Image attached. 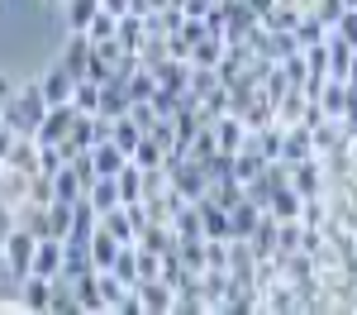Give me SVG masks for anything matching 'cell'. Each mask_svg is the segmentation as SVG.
<instances>
[{"mask_svg": "<svg viewBox=\"0 0 357 315\" xmlns=\"http://www.w3.org/2000/svg\"><path fill=\"white\" fill-rule=\"evenodd\" d=\"M43 115H48V101H43V86H38V77L24 86H15V96H10V105L0 110V119L15 129V134H38V124H43Z\"/></svg>", "mask_w": 357, "mask_h": 315, "instance_id": "1", "label": "cell"}, {"mask_svg": "<svg viewBox=\"0 0 357 315\" xmlns=\"http://www.w3.org/2000/svg\"><path fill=\"white\" fill-rule=\"evenodd\" d=\"M33 249H38V234H29V229H20V225L5 234V244H0V263L10 268L15 282L33 272Z\"/></svg>", "mask_w": 357, "mask_h": 315, "instance_id": "2", "label": "cell"}, {"mask_svg": "<svg viewBox=\"0 0 357 315\" xmlns=\"http://www.w3.org/2000/svg\"><path fill=\"white\" fill-rule=\"evenodd\" d=\"M91 53H96L91 34H67V43H62V53H57V67H62L72 82H82L86 72H91Z\"/></svg>", "mask_w": 357, "mask_h": 315, "instance_id": "3", "label": "cell"}, {"mask_svg": "<svg viewBox=\"0 0 357 315\" xmlns=\"http://www.w3.org/2000/svg\"><path fill=\"white\" fill-rule=\"evenodd\" d=\"M77 105L72 101H62V105H48V115H43V124H38V134L33 139L38 143H62L67 134H72V124H77Z\"/></svg>", "mask_w": 357, "mask_h": 315, "instance_id": "4", "label": "cell"}, {"mask_svg": "<svg viewBox=\"0 0 357 315\" xmlns=\"http://www.w3.org/2000/svg\"><path fill=\"white\" fill-rule=\"evenodd\" d=\"M138 301H143V315H167L176 311V286L162 277H148V282H138Z\"/></svg>", "mask_w": 357, "mask_h": 315, "instance_id": "5", "label": "cell"}, {"mask_svg": "<svg viewBox=\"0 0 357 315\" xmlns=\"http://www.w3.org/2000/svg\"><path fill=\"white\" fill-rule=\"evenodd\" d=\"M276 239H281V220H276L272 210H262V215H257V225H252V234H248L252 258H272L276 254Z\"/></svg>", "mask_w": 357, "mask_h": 315, "instance_id": "6", "label": "cell"}, {"mask_svg": "<svg viewBox=\"0 0 357 315\" xmlns=\"http://www.w3.org/2000/svg\"><path fill=\"white\" fill-rule=\"evenodd\" d=\"M48 315H82V301H77V277L57 272L53 286H48Z\"/></svg>", "mask_w": 357, "mask_h": 315, "instance_id": "7", "label": "cell"}, {"mask_svg": "<svg viewBox=\"0 0 357 315\" xmlns=\"http://www.w3.org/2000/svg\"><path fill=\"white\" fill-rule=\"evenodd\" d=\"M281 158L286 163H301V158H314V134H310V124H286L281 129Z\"/></svg>", "mask_w": 357, "mask_h": 315, "instance_id": "8", "label": "cell"}, {"mask_svg": "<svg viewBox=\"0 0 357 315\" xmlns=\"http://www.w3.org/2000/svg\"><path fill=\"white\" fill-rule=\"evenodd\" d=\"M210 129H215V143H220L224 153H238L248 143V124H243V115H234V110H224Z\"/></svg>", "mask_w": 357, "mask_h": 315, "instance_id": "9", "label": "cell"}, {"mask_svg": "<svg viewBox=\"0 0 357 315\" xmlns=\"http://www.w3.org/2000/svg\"><path fill=\"white\" fill-rule=\"evenodd\" d=\"M129 105H134V101H129V82H100V115H105V119H119V115H129Z\"/></svg>", "mask_w": 357, "mask_h": 315, "instance_id": "10", "label": "cell"}, {"mask_svg": "<svg viewBox=\"0 0 357 315\" xmlns=\"http://www.w3.org/2000/svg\"><path fill=\"white\" fill-rule=\"evenodd\" d=\"M143 38H148V24H143V15H119V24H114V43L124 48V53H138L143 48Z\"/></svg>", "mask_w": 357, "mask_h": 315, "instance_id": "11", "label": "cell"}, {"mask_svg": "<svg viewBox=\"0 0 357 315\" xmlns=\"http://www.w3.org/2000/svg\"><path fill=\"white\" fill-rule=\"evenodd\" d=\"M224 48H229L224 34H200V38L191 43V67H220Z\"/></svg>", "mask_w": 357, "mask_h": 315, "instance_id": "12", "label": "cell"}, {"mask_svg": "<svg viewBox=\"0 0 357 315\" xmlns=\"http://www.w3.org/2000/svg\"><path fill=\"white\" fill-rule=\"evenodd\" d=\"M5 163H10L15 172H24V177H33V172H38V139H29V134H20V139L10 143Z\"/></svg>", "mask_w": 357, "mask_h": 315, "instance_id": "13", "label": "cell"}, {"mask_svg": "<svg viewBox=\"0 0 357 315\" xmlns=\"http://www.w3.org/2000/svg\"><path fill=\"white\" fill-rule=\"evenodd\" d=\"M48 286H53V277H38V272L20 277V306L24 311H48Z\"/></svg>", "mask_w": 357, "mask_h": 315, "instance_id": "14", "label": "cell"}, {"mask_svg": "<svg viewBox=\"0 0 357 315\" xmlns=\"http://www.w3.org/2000/svg\"><path fill=\"white\" fill-rule=\"evenodd\" d=\"M257 215H262V205H252V200H234L229 205V239H248L252 225H257Z\"/></svg>", "mask_w": 357, "mask_h": 315, "instance_id": "15", "label": "cell"}, {"mask_svg": "<svg viewBox=\"0 0 357 315\" xmlns=\"http://www.w3.org/2000/svg\"><path fill=\"white\" fill-rule=\"evenodd\" d=\"M91 163H96V172H100V177H114V172L129 163V153H124L114 139H100L96 148H91Z\"/></svg>", "mask_w": 357, "mask_h": 315, "instance_id": "16", "label": "cell"}, {"mask_svg": "<svg viewBox=\"0 0 357 315\" xmlns=\"http://www.w3.org/2000/svg\"><path fill=\"white\" fill-rule=\"evenodd\" d=\"M38 86H43V101H48V105H62V101H72V86H77V82H72V77L53 62V67L38 77Z\"/></svg>", "mask_w": 357, "mask_h": 315, "instance_id": "17", "label": "cell"}, {"mask_svg": "<svg viewBox=\"0 0 357 315\" xmlns=\"http://www.w3.org/2000/svg\"><path fill=\"white\" fill-rule=\"evenodd\" d=\"M24 196H29V177H24V172H15L10 163H0V205L15 210Z\"/></svg>", "mask_w": 357, "mask_h": 315, "instance_id": "18", "label": "cell"}, {"mask_svg": "<svg viewBox=\"0 0 357 315\" xmlns=\"http://www.w3.org/2000/svg\"><path fill=\"white\" fill-rule=\"evenodd\" d=\"M33 272H38V277H57V272H62V239H38V249H33Z\"/></svg>", "mask_w": 357, "mask_h": 315, "instance_id": "19", "label": "cell"}, {"mask_svg": "<svg viewBox=\"0 0 357 315\" xmlns=\"http://www.w3.org/2000/svg\"><path fill=\"white\" fill-rule=\"evenodd\" d=\"M100 229H110L119 244H138V229H134V215H129V205H114L100 215Z\"/></svg>", "mask_w": 357, "mask_h": 315, "instance_id": "20", "label": "cell"}, {"mask_svg": "<svg viewBox=\"0 0 357 315\" xmlns=\"http://www.w3.org/2000/svg\"><path fill=\"white\" fill-rule=\"evenodd\" d=\"M100 0H62V20H67V34H86V24L96 20Z\"/></svg>", "mask_w": 357, "mask_h": 315, "instance_id": "21", "label": "cell"}, {"mask_svg": "<svg viewBox=\"0 0 357 315\" xmlns=\"http://www.w3.org/2000/svg\"><path fill=\"white\" fill-rule=\"evenodd\" d=\"M86 200L96 205V215H105V210H114V205H124V200H119V186H114V177H96V182L86 186Z\"/></svg>", "mask_w": 357, "mask_h": 315, "instance_id": "22", "label": "cell"}, {"mask_svg": "<svg viewBox=\"0 0 357 315\" xmlns=\"http://www.w3.org/2000/svg\"><path fill=\"white\" fill-rule=\"evenodd\" d=\"M114 186H119V200H124V205L143 200V168H138V163H124V168L114 172Z\"/></svg>", "mask_w": 357, "mask_h": 315, "instance_id": "23", "label": "cell"}, {"mask_svg": "<svg viewBox=\"0 0 357 315\" xmlns=\"http://www.w3.org/2000/svg\"><path fill=\"white\" fill-rule=\"evenodd\" d=\"M77 301H82V315H105V296H100V282H96V272H86L77 277Z\"/></svg>", "mask_w": 357, "mask_h": 315, "instance_id": "24", "label": "cell"}, {"mask_svg": "<svg viewBox=\"0 0 357 315\" xmlns=\"http://www.w3.org/2000/svg\"><path fill=\"white\" fill-rule=\"evenodd\" d=\"M53 196L57 200H82L86 196V186H82V177H77L72 163H62V168L53 172Z\"/></svg>", "mask_w": 357, "mask_h": 315, "instance_id": "25", "label": "cell"}, {"mask_svg": "<svg viewBox=\"0 0 357 315\" xmlns=\"http://www.w3.org/2000/svg\"><path fill=\"white\" fill-rule=\"evenodd\" d=\"M114 254H119V239H114L110 229L96 225V234H91V263H96V272H100V268H110Z\"/></svg>", "mask_w": 357, "mask_h": 315, "instance_id": "26", "label": "cell"}, {"mask_svg": "<svg viewBox=\"0 0 357 315\" xmlns=\"http://www.w3.org/2000/svg\"><path fill=\"white\" fill-rule=\"evenodd\" d=\"M129 163H138V168H167V148L153 134H143L134 143V153H129Z\"/></svg>", "mask_w": 357, "mask_h": 315, "instance_id": "27", "label": "cell"}, {"mask_svg": "<svg viewBox=\"0 0 357 315\" xmlns=\"http://www.w3.org/2000/svg\"><path fill=\"white\" fill-rule=\"evenodd\" d=\"M110 272H114L124 286H138V249H134V244H119V254H114Z\"/></svg>", "mask_w": 357, "mask_h": 315, "instance_id": "28", "label": "cell"}, {"mask_svg": "<svg viewBox=\"0 0 357 315\" xmlns=\"http://www.w3.org/2000/svg\"><path fill=\"white\" fill-rule=\"evenodd\" d=\"M72 215H77V200H53L48 205V239H67Z\"/></svg>", "mask_w": 357, "mask_h": 315, "instance_id": "29", "label": "cell"}, {"mask_svg": "<svg viewBox=\"0 0 357 315\" xmlns=\"http://www.w3.org/2000/svg\"><path fill=\"white\" fill-rule=\"evenodd\" d=\"M110 139L124 148V153H134V143L143 139V124H138L134 115H119V119H110Z\"/></svg>", "mask_w": 357, "mask_h": 315, "instance_id": "30", "label": "cell"}, {"mask_svg": "<svg viewBox=\"0 0 357 315\" xmlns=\"http://www.w3.org/2000/svg\"><path fill=\"white\" fill-rule=\"evenodd\" d=\"M324 38H329V24H324L319 15H310V10H305L301 24H296V43H301V48H310V43H324Z\"/></svg>", "mask_w": 357, "mask_h": 315, "instance_id": "31", "label": "cell"}, {"mask_svg": "<svg viewBox=\"0 0 357 315\" xmlns=\"http://www.w3.org/2000/svg\"><path fill=\"white\" fill-rule=\"evenodd\" d=\"M72 105H77L82 115H96V110H100V82L82 77V82L72 86Z\"/></svg>", "mask_w": 357, "mask_h": 315, "instance_id": "32", "label": "cell"}, {"mask_svg": "<svg viewBox=\"0 0 357 315\" xmlns=\"http://www.w3.org/2000/svg\"><path fill=\"white\" fill-rule=\"evenodd\" d=\"M301 15H305L301 5H281V0H276L272 10H267V20H262V24H267V29H296V24H301Z\"/></svg>", "mask_w": 357, "mask_h": 315, "instance_id": "33", "label": "cell"}, {"mask_svg": "<svg viewBox=\"0 0 357 315\" xmlns=\"http://www.w3.org/2000/svg\"><path fill=\"white\" fill-rule=\"evenodd\" d=\"M114 24H119V15H110V10H96V20L86 24L91 43H110V38H114Z\"/></svg>", "mask_w": 357, "mask_h": 315, "instance_id": "34", "label": "cell"}, {"mask_svg": "<svg viewBox=\"0 0 357 315\" xmlns=\"http://www.w3.org/2000/svg\"><path fill=\"white\" fill-rule=\"evenodd\" d=\"M24 200H38V205H53V172H33L29 177V196Z\"/></svg>", "mask_w": 357, "mask_h": 315, "instance_id": "35", "label": "cell"}, {"mask_svg": "<svg viewBox=\"0 0 357 315\" xmlns=\"http://www.w3.org/2000/svg\"><path fill=\"white\" fill-rule=\"evenodd\" d=\"M343 10H348V5H343V0H314V5H310V15H319V20H324V24H338V15H343Z\"/></svg>", "mask_w": 357, "mask_h": 315, "instance_id": "36", "label": "cell"}, {"mask_svg": "<svg viewBox=\"0 0 357 315\" xmlns=\"http://www.w3.org/2000/svg\"><path fill=\"white\" fill-rule=\"evenodd\" d=\"M62 163H67V158H62L57 143H38V172H57Z\"/></svg>", "mask_w": 357, "mask_h": 315, "instance_id": "37", "label": "cell"}, {"mask_svg": "<svg viewBox=\"0 0 357 315\" xmlns=\"http://www.w3.org/2000/svg\"><path fill=\"white\" fill-rule=\"evenodd\" d=\"M333 34H338L343 43H353V48H357V10H343L338 24H333Z\"/></svg>", "mask_w": 357, "mask_h": 315, "instance_id": "38", "label": "cell"}, {"mask_svg": "<svg viewBox=\"0 0 357 315\" xmlns=\"http://www.w3.org/2000/svg\"><path fill=\"white\" fill-rule=\"evenodd\" d=\"M210 10H215V0H181V15L186 20H205Z\"/></svg>", "mask_w": 357, "mask_h": 315, "instance_id": "39", "label": "cell"}, {"mask_svg": "<svg viewBox=\"0 0 357 315\" xmlns=\"http://www.w3.org/2000/svg\"><path fill=\"white\" fill-rule=\"evenodd\" d=\"M15 139H20V134H15V129L0 119V163H5V153H10V143H15Z\"/></svg>", "mask_w": 357, "mask_h": 315, "instance_id": "40", "label": "cell"}, {"mask_svg": "<svg viewBox=\"0 0 357 315\" xmlns=\"http://www.w3.org/2000/svg\"><path fill=\"white\" fill-rule=\"evenodd\" d=\"M100 10H110V15H129L134 0H100Z\"/></svg>", "mask_w": 357, "mask_h": 315, "instance_id": "41", "label": "cell"}, {"mask_svg": "<svg viewBox=\"0 0 357 315\" xmlns=\"http://www.w3.org/2000/svg\"><path fill=\"white\" fill-rule=\"evenodd\" d=\"M10 229H15V210H10V205H0V244H5V234H10Z\"/></svg>", "mask_w": 357, "mask_h": 315, "instance_id": "42", "label": "cell"}, {"mask_svg": "<svg viewBox=\"0 0 357 315\" xmlns=\"http://www.w3.org/2000/svg\"><path fill=\"white\" fill-rule=\"evenodd\" d=\"M10 96H15V82H10V77H5V72H0V110H5V105H10Z\"/></svg>", "mask_w": 357, "mask_h": 315, "instance_id": "43", "label": "cell"}, {"mask_svg": "<svg viewBox=\"0 0 357 315\" xmlns=\"http://www.w3.org/2000/svg\"><path fill=\"white\" fill-rule=\"evenodd\" d=\"M343 5H348V10H353V5H357V0H343Z\"/></svg>", "mask_w": 357, "mask_h": 315, "instance_id": "44", "label": "cell"}]
</instances>
